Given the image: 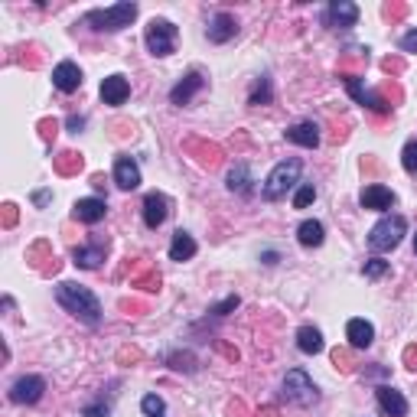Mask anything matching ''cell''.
I'll return each mask as SVG.
<instances>
[{
  "label": "cell",
  "instance_id": "7bdbcfd3",
  "mask_svg": "<svg viewBox=\"0 0 417 417\" xmlns=\"http://www.w3.org/2000/svg\"><path fill=\"white\" fill-rule=\"evenodd\" d=\"M408 14V7H404V4H388L385 7V16H391V20H398V16H404Z\"/></svg>",
  "mask_w": 417,
  "mask_h": 417
},
{
  "label": "cell",
  "instance_id": "ac0fdd59",
  "mask_svg": "<svg viewBox=\"0 0 417 417\" xmlns=\"http://www.w3.org/2000/svg\"><path fill=\"white\" fill-rule=\"evenodd\" d=\"M284 137L290 140V144H300V147H307V150L320 147V127L313 121H300V124H294V127H287Z\"/></svg>",
  "mask_w": 417,
  "mask_h": 417
},
{
  "label": "cell",
  "instance_id": "681fc988",
  "mask_svg": "<svg viewBox=\"0 0 417 417\" xmlns=\"http://www.w3.org/2000/svg\"><path fill=\"white\" fill-rule=\"evenodd\" d=\"M414 255H417V235H414Z\"/></svg>",
  "mask_w": 417,
  "mask_h": 417
},
{
  "label": "cell",
  "instance_id": "4fadbf2b",
  "mask_svg": "<svg viewBox=\"0 0 417 417\" xmlns=\"http://www.w3.org/2000/svg\"><path fill=\"white\" fill-rule=\"evenodd\" d=\"M375 398H379V408L385 411L388 417H408V398H404L398 388L381 385L379 391H375Z\"/></svg>",
  "mask_w": 417,
  "mask_h": 417
},
{
  "label": "cell",
  "instance_id": "ab89813d",
  "mask_svg": "<svg viewBox=\"0 0 417 417\" xmlns=\"http://www.w3.org/2000/svg\"><path fill=\"white\" fill-rule=\"evenodd\" d=\"M14 225H16V206L7 202V206H4V228H14Z\"/></svg>",
  "mask_w": 417,
  "mask_h": 417
},
{
  "label": "cell",
  "instance_id": "ee69618b",
  "mask_svg": "<svg viewBox=\"0 0 417 417\" xmlns=\"http://www.w3.org/2000/svg\"><path fill=\"white\" fill-rule=\"evenodd\" d=\"M65 124H69V131H72V134H78V131H82V127H85V117L72 115V117H69V121H65Z\"/></svg>",
  "mask_w": 417,
  "mask_h": 417
},
{
  "label": "cell",
  "instance_id": "8d00e7d4",
  "mask_svg": "<svg viewBox=\"0 0 417 417\" xmlns=\"http://www.w3.org/2000/svg\"><path fill=\"white\" fill-rule=\"evenodd\" d=\"M332 365L342 371H352V359H349L346 349H336V352H332Z\"/></svg>",
  "mask_w": 417,
  "mask_h": 417
},
{
  "label": "cell",
  "instance_id": "277c9868",
  "mask_svg": "<svg viewBox=\"0 0 417 417\" xmlns=\"http://www.w3.org/2000/svg\"><path fill=\"white\" fill-rule=\"evenodd\" d=\"M408 235V218L404 216H385L381 222L371 225L369 232V248L371 251H394Z\"/></svg>",
  "mask_w": 417,
  "mask_h": 417
},
{
  "label": "cell",
  "instance_id": "5b68a950",
  "mask_svg": "<svg viewBox=\"0 0 417 417\" xmlns=\"http://www.w3.org/2000/svg\"><path fill=\"white\" fill-rule=\"evenodd\" d=\"M284 398L290 404H297V408H310V404L320 401V391L303 369H290L284 375Z\"/></svg>",
  "mask_w": 417,
  "mask_h": 417
},
{
  "label": "cell",
  "instance_id": "44dd1931",
  "mask_svg": "<svg viewBox=\"0 0 417 417\" xmlns=\"http://www.w3.org/2000/svg\"><path fill=\"white\" fill-rule=\"evenodd\" d=\"M346 339L352 349H369L375 339V326L369 320H349L346 323Z\"/></svg>",
  "mask_w": 417,
  "mask_h": 417
},
{
  "label": "cell",
  "instance_id": "603a6c76",
  "mask_svg": "<svg viewBox=\"0 0 417 417\" xmlns=\"http://www.w3.org/2000/svg\"><path fill=\"white\" fill-rule=\"evenodd\" d=\"M323 238H326L323 222H317V218H307V222H300V228H297V241H300L303 248H320Z\"/></svg>",
  "mask_w": 417,
  "mask_h": 417
},
{
  "label": "cell",
  "instance_id": "4316f807",
  "mask_svg": "<svg viewBox=\"0 0 417 417\" xmlns=\"http://www.w3.org/2000/svg\"><path fill=\"white\" fill-rule=\"evenodd\" d=\"M82 167H85V160H82V154H75V150H62V154L56 157V173H59V176H75Z\"/></svg>",
  "mask_w": 417,
  "mask_h": 417
},
{
  "label": "cell",
  "instance_id": "ba28073f",
  "mask_svg": "<svg viewBox=\"0 0 417 417\" xmlns=\"http://www.w3.org/2000/svg\"><path fill=\"white\" fill-rule=\"evenodd\" d=\"M346 88H349V95L362 105V108H369V111H375V115H388V111L394 108L391 101H385L379 92H369V88H362V82L359 78H346Z\"/></svg>",
  "mask_w": 417,
  "mask_h": 417
},
{
  "label": "cell",
  "instance_id": "8992f818",
  "mask_svg": "<svg viewBox=\"0 0 417 417\" xmlns=\"http://www.w3.org/2000/svg\"><path fill=\"white\" fill-rule=\"evenodd\" d=\"M144 43H147L150 56H157V59H167V56L176 49V26L170 23V20H150L147 23V33H144Z\"/></svg>",
  "mask_w": 417,
  "mask_h": 417
},
{
  "label": "cell",
  "instance_id": "f6af8a7d",
  "mask_svg": "<svg viewBox=\"0 0 417 417\" xmlns=\"http://www.w3.org/2000/svg\"><path fill=\"white\" fill-rule=\"evenodd\" d=\"M228 414H232V417H248V411H245V404H232V408H228Z\"/></svg>",
  "mask_w": 417,
  "mask_h": 417
},
{
  "label": "cell",
  "instance_id": "d6a6232c",
  "mask_svg": "<svg viewBox=\"0 0 417 417\" xmlns=\"http://www.w3.org/2000/svg\"><path fill=\"white\" fill-rule=\"evenodd\" d=\"M381 274H388V261H381V258H371V261H365V278H369V280L381 278Z\"/></svg>",
  "mask_w": 417,
  "mask_h": 417
},
{
  "label": "cell",
  "instance_id": "60d3db41",
  "mask_svg": "<svg viewBox=\"0 0 417 417\" xmlns=\"http://www.w3.org/2000/svg\"><path fill=\"white\" fill-rule=\"evenodd\" d=\"M381 69H385V72H391V75H398V72L404 69V62H401V59H391V56H388V59L381 62Z\"/></svg>",
  "mask_w": 417,
  "mask_h": 417
},
{
  "label": "cell",
  "instance_id": "836d02e7",
  "mask_svg": "<svg viewBox=\"0 0 417 417\" xmlns=\"http://www.w3.org/2000/svg\"><path fill=\"white\" fill-rule=\"evenodd\" d=\"M238 297H225L222 303H216V307H208V313H212V317H225V313H232V310H238Z\"/></svg>",
  "mask_w": 417,
  "mask_h": 417
},
{
  "label": "cell",
  "instance_id": "7dc6e473",
  "mask_svg": "<svg viewBox=\"0 0 417 417\" xmlns=\"http://www.w3.org/2000/svg\"><path fill=\"white\" fill-rule=\"evenodd\" d=\"M261 261H264V264H278V251H264Z\"/></svg>",
  "mask_w": 417,
  "mask_h": 417
},
{
  "label": "cell",
  "instance_id": "30bf717a",
  "mask_svg": "<svg viewBox=\"0 0 417 417\" xmlns=\"http://www.w3.org/2000/svg\"><path fill=\"white\" fill-rule=\"evenodd\" d=\"M72 216L85 225H98L101 218L108 216V202L98 199V196H85V199H78L75 206H72Z\"/></svg>",
  "mask_w": 417,
  "mask_h": 417
},
{
  "label": "cell",
  "instance_id": "f1b7e54d",
  "mask_svg": "<svg viewBox=\"0 0 417 417\" xmlns=\"http://www.w3.org/2000/svg\"><path fill=\"white\" fill-rule=\"evenodd\" d=\"M140 411L147 417H163L167 414V404H163L160 394H144V401H140Z\"/></svg>",
  "mask_w": 417,
  "mask_h": 417
},
{
  "label": "cell",
  "instance_id": "9a60e30c",
  "mask_svg": "<svg viewBox=\"0 0 417 417\" xmlns=\"http://www.w3.org/2000/svg\"><path fill=\"white\" fill-rule=\"evenodd\" d=\"M105 251H108V241H95V245H82L72 251V264L82 270H95L105 261Z\"/></svg>",
  "mask_w": 417,
  "mask_h": 417
},
{
  "label": "cell",
  "instance_id": "cb8c5ba5",
  "mask_svg": "<svg viewBox=\"0 0 417 417\" xmlns=\"http://www.w3.org/2000/svg\"><path fill=\"white\" fill-rule=\"evenodd\" d=\"M193 255H196V238L179 228V232L173 235V241H170V261H189Z\"/></svg>",
  "mask_w": 417,
  "mask_h": 417
},
{
  "label": "cell",
  "instance_id": "8fae6325",
  "mask_svg": "<svg viewBox=\"0 0 417 417\" xmlns=\"http://www.w3.org/2000/svg\"><path fill=\"white\" fill-rule=\"evenodd\" d=\"M115 186L124 189V193H131L140 186V167L134 157H117L115 160Z\"/></svg>",
  "mask_w": 417,
  "mask_h": 417
},
{
  "label": "cell",
  "instance_id": "b9f144b4",
  "mask_svg": "<svg viewBox=\"0 0 417 417\" xmlns=\"http://www.w3.org/2000/svg\"><path fill=\"white\" fill-rule=\"evenodd\" d=\"M404 365H408L411 371H417V346H408V349H404Z\"/></svg>",
  "mask_w": 417,
  "mask_h": 417
},
{
  "label": "cell",
  "instance_id": "bcb514c9",
  "mask_svg": "<svg viewBox=\"0 0 417 417\" xmlns=\"http://www.w3.org/2000/svg\"><path fill=\"white\" fill-rule=\"evenodd\" d=\"M33 202H36V206H46V202H49V193H46V189H39V193L33 196Z\"/></svg>",
  "mask_w": 417,
  "mask_h": 417
},
{
  "label": "cell",
  "instance_id": "6da1fadb",
  "mask_svg": "<svg viewBox=\"0 0 417 417\" xmlns=\"http://www.w3.org/2000/svg\"><path fill=\"white\" fill-rule=\"evenodd\" d=\"M56 300H59V307L65 310V313H72V317L82 320L85 326L101 323V303L88 287L72 284V280H62V284L56 287Z\"/></svg>",
  "mask_w": 417,
  "mask_h": 417
},
{
  "label": "cell",
  "instance_id": "2e32d148",
  "mask_svg": "<svg viewBox=\"0 0 417 417\" xmlns=\"http://www.w3.org/2000/svg\"><path fill=\"white\" fill-rule=\"evenodd\" d=\"M359 202H362V208H375V212H385V208L394 206V193L388 189V186H381V183H371V186H365V189H362Z\"/></svg>",
  "mask_w": 417,
  "mask_h": 417
},
{
  "label": "cell",
  "instance_id": "52a82bcc",
  "mask_svg": "<svg viewBox=\"0 0 417 417\" xmlns=\"http://www.w3.org/2000/svg\"><path fill=\"white\" fill-rule=\"evenodd\" d=\"M43 394H46V381L39 375H23L10 385V401L14 404H36Z\"/></svg>",
  "mask_w": 417,
  "mask_h": 417
},
{
  "label": "cell",
  "instance_id": "484cf974",
  "mask_svg": "<svg viewBox=\"0 0 417 417\" xmlns=\"http://www.w3.org/2000/svg\"><path fill=\"white\" fill-rule=\"evenodd\" d=\"M186 150L199 154L196 160H199L202 167H218V163H222V150H218L216 144H206V140H189V144H186Z\"/></svg>",
  "mask_w": 417,
  "mask_h": 417
},
{
  "label": "cell",
  "instance_id": "d590c367",
  "mask_svg": "<svg viewBox=\"0 0 417 417\" xmlns=\"http://www.w3.org/2000/svg\"><path fill=\"white\" fill-rule=\"evenodd\" d=\"M82 417H111V404L108 401H95L82 411Z\"/></svg>",
  "mask_w": 417,
  "mask_h": 417
},
{
  "label": "cell",
  "instance_id": "74e56055",
  "mask_svg": "<svg viewBox=\"0 0 417 417\" xmlns=\"http://www.w3.org/2000/svg\"><path fill=\"white\" fill-rule=\"evenodd\" d=\"M56 131H59V124H56L53 117H43V121H39V134H43V140H53Z\"/></svg>",
  "mask_w": 417,
  "mask_h": 417
},
{
  "label": "cell",
  "instance_id": "ffe728a7",
  "mask_svg": "<svg viewBox=\"0 0 417 417\" xmlns=\"http://www.w3.org/2000/svg\"><path fill=\"white\" fill-rule=\"evenodd\" d=\"M202 85H206V78H202L199 72H189V75H186L183 82H176V85H173V92H170V101H173V105H179V108H183V105H189V101H193V95L199 92Z\"/></svg>",
  "mask_w": 417,
  "mask_h": 417
},
{
  "label": "cell",
  "instance_id": "7a4b0ae2",
  "mask_svg": "<svg viewBox=\"0 0 417 417\" xmlns=\"http://www.w3.org/2000/svg\"><path fill=\"white\" fill-rule=\"evenodd\" d=\"M134 16H137V4H115V7H105V10H88L85 14V23L98 33H117L124 26L134 23Z\"/></svg>",
  "mask_w": 417,
  "mask_h": 417
},
{
  "label": "cell",
  "instance_id": "3957f363",
  "mask_svg": "<svg viewBox=\"0 0 417 417\" xmlns=\"http://www.w3.org/2000/svg\"><path fill=\"white\" fill-rule=\"evenodd\" d=\"M300 173H303V163L300 160H280L278 167L270 170V176H268V183H264L261 196L268 202L284 199V196L290 193L297 183H300Z\"/></svg>",
  "mask_w": 417,
  "mask_h": 417
},
{
  "label": "cell",
  "instance_id": "f35d334b",
  "mask_svg": "<svg viewBox=\"0 0 417 417\" xmlns=\"http://www.w3.org/2000/svg\"><path fill=\"white\" fill-rule=\"evenodd\" d=\"M401 49H404V53H417V30L404 33V36H401Z\"/></svg>",
  "mask_w": 417,
  "mask_h": 417
},
{
  "label": "cell",
  "instance_id": "5bb4252c",
  "mask_svg": "<svg viewBox=\"0 0 417 417\" xmlns=\"http://www.w3.org/2000/svg\"><path fill=\"white\" fill-rule=\"evenodd\" d=\"M53 85L59 88V92H65V95H72V92H78V85H82V69H78L75 62H59L53 69Z\"/></svg>",
  "mask_w": 417,
  "mask_h": 417
},
{
  "label": "cell",
  "instance_id": "e0dca14e",
  "mask_svg": "<svg viewBox=\"0 0 417 417\" xmlns=\"http://www.w3.org/2000/svg\"><path fill=\"white\" fill-rule=\"evenodd\" d=\"M332 26H339V30H349V26L359 23V7L356 4H349V0H332L329 10H326Z\"/></svg>",
  "mask_w": 417,
  "mask_h": 417
},
{
  "label": "cell",
  "instance_id": "d6986e66",
  "mask_svg": "<svg viewBox=\"0 0 417 417\" xmlns=\"http://www.w3.org/2000/svg\"><path fill=\"white\" fill-rule=\"evenodd\" d=\"M208 39L212 43H228V39L238 33V20H235L232 14H216L212 20H208Z\"/></svg>",
  "mask_w": 417,
  "mask_h": 417
},
{
  "label": "cell",
  "instance_id": "f546056e",
  "mask_svg": "<svg viewBox=\"0 0 417 417\" xmlns=\"http://www.w3.org/2000/svg\"><path fill=\"white\" fill-rule=\"evenodd\" d=\"M401 163H404V170H408L411 176H417V137H411L408 144H404V150H401Z\"/></svg>",
  "mask_w": 417,
  "mask_h": 417
},
{
  "label": "cell",
  "instance_id": "7402d4cb",
  "mask_svg": "<svg viewBox=\"0 0 417 417\" xmlns=\"http://www.w3.org/2000/svg\"><path fill=\"white\" fill-rule=\"evenodd\" d=\"M297 349L307 352V356L323 352V332H320L317 326H300V329H297Z\"/></svg>",
  "mask_w": 417,
  "mask_h": 417
},
{
  "label": "cell",
  "instance_id": "1f68e13d",
  "mask_svg": "<svg viewBox=\"0 0 417 417\" xmlns=\"http://www.w3.org/2000/svg\"><path fill=\"white\" fill-rule=\"evenodd\" d=\"M270 101V82L268 78H258L255 92H251V98H248V105H268Z\"/></svg>",
  "mask_w": 417,
  "mask_h": 417
},
{
  "label": "cell",
  "instance_id": "9c48e42d",
  "mask_svg": "<svg viewBox=\"0 0 417 417\" xmlns=\"http://www.w3.org/2000/svg\"><path fill=\"white\" fill-rule=\"evenodd\" d=\"M170 216V199L163 193H147L144 196V225L147 228H160Z\"/></svg>",
  "mask_w": 417,
  "mask_h": 417
},
{
  "label": "cell",
  "instance_id": "83f0119b",
  "mask_svg": "<svg viewBox=\"0 0 417 417\" xmlns=\"http://www.w3.org/2000/svg\"><path fill=\"white\" fill-rule=\"evenodd\" d=\"M131 287H140V290H147V294H154V290H160V274H157L154 268H140V274H134L131 278Z\"/></svg>",
  "mask_w": 417,
  "mask_h": 417
},
{
  "label": "cell",
  "instance_id": "4dcf8cb0",
  "mask_svg": "<svg viewBox=\"0 0 417 417\" xmlns=\"http://www.w3.org/2000/svg\"><path fill=\"white\" fill-rule=\"evenodd\" d=\"M313 199H317V186H313V183L297 186V193H294V208H307Z\"/></svg>",
  "mask_w": 417,
  "mask_h": 417
},
{
  "label": "cell",
  "instance_id": "d4e9b609",
  "mask_svg": "<svg viewBox=\"0 0 417 417\" xmlns=\"http://www.w3.org/2000/svg\"><path fill=\"white\" fill-rule=\"evenodd\" d=\"M255 179H251V170H248V163H235L232 170H228V189L238 196H248L251 189H255Z\"/></svg>",
  "mask_w": 417,
  "mask_h": 417
},
{
  "label": "cell",
  "instance_id": "e575fe53",
  "mask_svg": "<svg viewBox=\"0 0 417 417\" xmlns=\"http://www.w3.org/2000/svg\"><path fill=\"white\" fill-rule=\"evenodd\" d=\"M170 369H176V371H196V359L186 352V356H170Z\"/></svg>",
  "mask_w": 417,
  "mask_h": 417
},
{
  "label": "cell",
  "instance_id": "7c38bea8",
  "mask_svg": "<svg viewBox=\"0 0 417 417\" xmlns=\"http://www.w3.org/2000/svg\"><path fill=\"white\" fill-rule=\"evenodd\" d=\"M127 98H131V82L124 75H108L101 82V101H105V105L117 108V105H124Z\"/></svg>",
  "mask_w": 417,
  "mask_h": 417
},
{
  "label": "cell",
  "instance_id": "c3c4849f",
  "mask_svg": "<svg viewBox=\"0 0 417 417\" xmlns=\"http://www.w3.org/2000/svg\"><path fill=\"white\" fill-rule=\"evenodd\" d=\"M261 414H264V417H278V411H274V408H264Z\"/></svg>",
  "mask_w": 417,
  "mask_h": 417
}]
</instances>
